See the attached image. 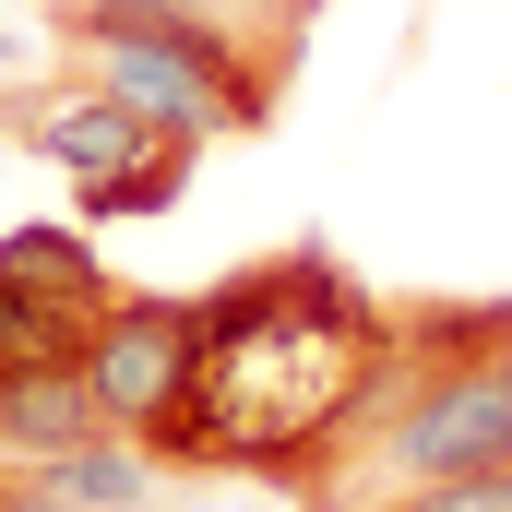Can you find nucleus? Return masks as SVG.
Listing matches in <instances>:
<instances>
[{
    "mask_svg": "<svg viewBox=\"0 0 512 512\" xmlns=\"http://www.w3.org/2000/svg\"><path fill=\"white\" fill-rule=\"evenodd\" d=\"M84 441H108V405L84 382V358H24V370H0V453L60 465V453H84Z\"/></svg>",
    "mask_w": 512,
    "mask_h": 512,
    "instance_id": "7ed1b4c3",
    "label": "nucleus"
},
{
    "mask_svg": "<svg viewBox=\"0 0 512 512\" xmlns=\"http://www.w3.org/2000/svg\"><path fill=\"white\" fill-rule=\"evenodd\" d=\"M191 334H203V298H167V286H120V310L96 322V346H84V382L108 405V429H155L179 382H191Z\"/></svg>",
    "mask_w": 512,
    "mask_h": 512,
    "instance_id": "f03ea898",
    "label": "nucleus"
},
{
    "mask_svg": "<svg viewBox=\"0 0 512 512\" xmlns=\"http://www.w3.org/2000/svg\"><path fill=\"white\" fill-rule=\"evenodd\" d=\"M191 167H203V143L155 131V143H143V167H120L108 191H84V227H120V215H167V203L191 191Z\"/></svg>",
    "mask_w": 512,
    "mask_h": 512,
    "instance_id": "423d86ee",
    "label": "nucleus"
},
{
    "mask_svg": "<svg viewBox=\"0 0 512 512\" xmlns=\"http://www.w3.org/2000/svg\"><path fill=\"white\" fill-rule=\"evenodd\" d=\"M84 346H96L84 310H60V298H36V286L0 274V370H24V358H84Z\"/></svg>",
    "mask_w": 512,
    "mask_h": 512,
    "instance_id": "0eeeda50",
    "label": "nucleus"
},
{
    "mask_svg": "<svg viewBox=\"0 0 512 512\" xmlns=\"http://www.w3.org/2000/svg\"><path fill=\"white\" fill-rule=\"evenodd\" d=\"M84 12H108V0H36V24H48V36H72Z\"/></svg>",
    "mask_w": 512,
    "mask_h": 512,
    "instance_id": "9d476101",
    "label": "nucleus"
},
{
    "mask_svg": "<svg viewBox=\"0 0 512 512\" xmlns=\"http://www.w3.org/2000/svg\"><path fill=\"white\" fill-rule=\"evenodd\" d=\"M393 512H512V465H477V477H441V489H405Z\"/></svg>",
    "mask_w": 512,
    "mask_h": 512,
    "instance_id": "6e6552de",
    "label": "nucleus"
},
{
    "mask_svg": "<svg viewBox=\"0 0 512 512\" xmlns=\"http://www.w3.org/2000/svg\"><path fill=\"white\" fill-rule=\"evenodd\" d=\"M0 274H12V286H36V298H60V310H84V322H108V310H120V274L96 262L84 227H36V215H24V227H0Z\"/></svg>",
    "mask_w": 512,
    "mask_h": 512,
    "instance_id": "20e7f679",
    "label": "nucleus"
},
{
    "mask_svg": "<svg viewBox=\"0 0 512 512\" xmlns=\"http://www.w3.org/2000/svg\"><path fill=\"white\" fill-rule=\"evenodd\" d=\"M393 358V298L322 239L239 262L227 286H203V334H191V382L143 429V453L167 477H251L274 501L310 489L322 441L358 417V393Z\"/></svg>",
    "mask_w": 512,
    "mask_h": 512,
    "instance_id": "f257e3e1",
    "label": "nucleus"
},
{
    "mask_svg": "<svg viewBox=\"0 0 512 512\" xmlns=\"http://www.w3.org/2000/svg\"><path fill=\"white\" fill-rule=\"evenodd\" d=\"M0 512H72L48 489V465H24V453H0Z\"/></svg>",
    "mask_w": 512,
    "mask_h": 512,
    "instance_id": "1a4fd4ad",
    "label": "nucleus"
},
{
    "mask_svg": "<svg viewBox=\"0 0 512 512\" xmlns=\"http://www.w3.org/2000/svg\"><path fill=\"white\" fill-rule=\"evenodd\" d=\"M143 512H155V501H143Z\"/></svg>",
    "mask_w": 512,
    "mask_h": 512,
    "instance_id": "9b49d317",
    "label": "nucleus"
},
{
    "mask_svg": "<svg viewBox=\"0 0 512 512\" xmlns=\"http://www.w3.org/2000/svg\"><path fill=\"white\" fill-rule=\"evenodd\" d=\"M155 477H167V465H155L131 429H108V441H84V453L48 465V489H60L72 512H143V501H155Z\"/></svg>",
    "mask_w": 512,
    "mask_h": 512,
    "instance_id": "39448f33",
    "label": "nucleus"
}]
</instances>
